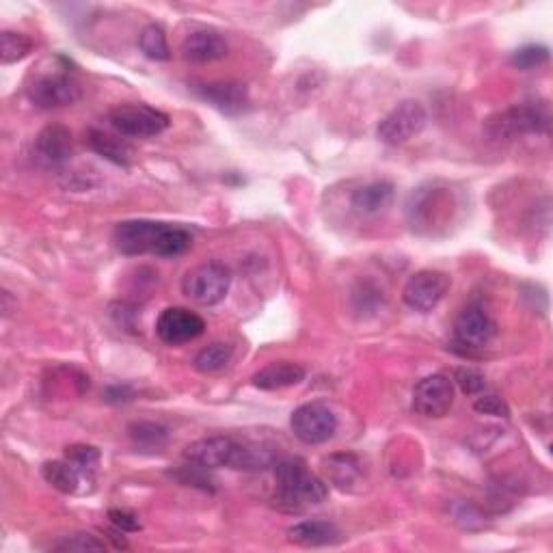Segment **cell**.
Instances as JSON below:
<instances>
[{"label": "cell", "instance_id": "cell-32", "mask_svg": "<svg viewBox=\"0 0 553 553\" xmlns=\"http://www.w3.org/2000/svg\"><path fill=\"white\" fill-rule=\"evenodd\" d=\"M474 409L476 413L480 415H491V417H504V420H508L510 417V409L508 404L495 396V394H480L474 402Z\"/></svg>", "mask_w": 553, "mask_h": 553}, {"label": "cell", "instance_id": "cell-31", "mask_svg": "<svg viewBox=\"0 0 553 553\" xmlns=\"http://www.w3.org/2000/svg\"><path fill=\"white\" fill-rule=\"evenodd\" d=\"M454 383L461 387L465 396H478L487 387V381H484V374L474 370V368H458L454 372Z\"/></svg>", "mask_w": 553, "mask_h": 553}, {"label": "cell", "instance_id": "cell-3", "mask_svg": "<svg viewBox=\"0 0 553 553\" xmlns=\"http://www.w3.org/2000/svg\"><path fill=\"white\" fill-rule=\"evenodd\" d=\"M229 286H232V273L221 262L199 264L182 279V292L186 299L204 307L221 303L229 292Z\"/></svg>", "mask_w": 553, "mask_h": 553}, {"label": "cell", "instance_id": "cell-22", "mask_svg": "<svg viewBox=\"0 0 553 553\" xmlns=\"http://www.w3.org/2000/svg\"><path fill=\"white\" fill-rule=\"evenodd\" d=\"M87 143L98 156L111 160V163H115L119 167H128L132 163L130 145H126L121 139L113 137V134H109V132L91 128L87 132Z\"/></svg>", "mask_w": 553, "mask_h": 553}, {"label": "cell", "instance_id": "cell-27", "mask_svg": "<svg viewBox=\"0 0 553 553\" xmlns=\"http://www.w3.org/2000/svg\"><path fill=\"white\" fill-rule=\"evenodd\" d=\"M33 48H35V44L29 35L13 33V31L0 33V61H3L5 65L26 59L33 52Z\"/></svg>", "mask_w": 553, "mask_h": 553}, {"label": "cell", "instance_id": "cell-28", "mask_svg": "<svg viewBox=\"0 0 553 553\" xmlns=\"http://www.w3.org/2000/svg\"><path fill=\"white\" fill-rule=\"evenodd\" d=\"M549 61V48L543 44H528L523 48H517L510 55V65L517 67V70H536Z\"/></svg>", "mask_w": 553, "mask_h": 553}, {"label": "cell", "instance_id": "cell-19", "mask_svg": "<svg viewBox=\"0 0 553 553\" xmlns=\"http://www.w3.org/2000/svg\"><path fill=\"white\" fill-rule=\"evenodd\" d=\"M288 538L301 547H327L342 541V532L335 523L325 519H307L292 525Z\"/></svg>", "mask_w": 553, "mask_h": 553}, {"label": "cell", "instance_id": "cell-21", "mask_svg": "<svg viewBox=\"0 0 553 553\" xmlns=\"http://www.w3.org/2000/svg\"><path fill=\"white\" fill-rule=\"evenodd\" d=\"M42 476L50 484L52 489H57L59 493L65 495H74L80 493L83 489L85 478L80 476V471L70 463V461H48L42 465Z\"/></svg>", "mask_w": 553, "mask_h": 553}, {"label": "cell", "instance_id": "cell-17", "mask_svg": "<svg viewBox=\"0 0 553 553\" xmlns=\"http://www.w3.org/2000/svg\"><path fill=\"white\" fill-rule=\"evenodd\" d=\"M182 55L191 63H214L229 55V44L217 31H195L184 39Z\"/></svg>", "mask_w": 553, "mask_h": 553}, {"label": "cell", "instance_id": "cell-10", "mask_svg": "<svg viewBox=\"0 0 553 553\" xmlns=\"http://www.w3.org/2000/svg\"><path fill=\"white\" fill-rule=\"evenodd\" d=\"M450 191L448 188L422 186L409 197L407 219L417 232H433L445 214H450Z\"/></svg>", "mask_w": 553, "mask_h": 553}, {"label": "cell", "instance_id": "cell-29", "mask_svg": "<svg viewBox=\"0 0 553 553\" xmlns=\"http://www.w3.org/2000/svg\"><path fill=\"white\" fill-rule=\"evenodd\" d=\"M130 437L143 448H160L167 441V428L154 422H137L130 426Z\"/></svg>", "mask_w": 553, "mask_h": 553}, {"label": "cell", "instance_id": "cell-9", "mask_svg": "<svg viewBox=\"0 0 553 553\" xmlns=\"http://www.w3.org/2000/svg\"><path fill=\"white\" fill-rule=\"evenodd\" d=\"M452 288V279L448 273L433 271V268H426V271H417L409 277L407 286L402 290V301L407 303L415 312L428 314L445 299V294Z\"/></svg>", "mask_w": 553, "mask_h": 553}, {"label": "cell", "instance_id": "cell-23", "mask_svg": "<svg viewBox=\"0 0 553 553\" xmlns=\"http://www.w3.org/2000/svg\"><path fill=\"white\" fill-rule=\"evenodd\" d=\"M65 461H70L80 471V476L85 478L87 484H93L102 463V454L98 448H93V445L74 443L65 448Z\"/></svg>", "mask_w": 553, "mask_h": 553}, {"label": "cell", "instance_id": "cell-8", "mask_svg": "<svg viewBox=\"0 0 553 553\" xmlns=\"http://www.w3.org/2000/svg\"><path fill=\"white\" fill-rule=\"evenodd\" d=\"M83 98V87L70 72H55L39 76L29 87V100L44 111L65 109Z\"/></svg>", "mask_w": 553, "mask_h": 553}, {"label": "cell", "instance_id": "cell-14", "mask_svg": "<svg viewBox=\"0 0 553 553\" xmlns=\"http://www.w3.org/2000/svg\"><path fill=\"white\" fill-rule=\"evenodd\" d=\"M191 91L197 98L212 104L225 115H238L249 106V91L234 80H214V83H191Z\"/></svg>", "mask_w": 553, "mask_h": 553}, {"label": "cell", "instance_id": "cell-26", "mask_svg": "<svg viewBox=\"0 0 553 553\" xmlns=\"http://www.w3.org/2000/svg\"><path fill=\"white\" fill-rule=\"evenodd\" d=\"M139 48L147 59L152 61H169L171 59V48L167 42V35L163 31V26L150 24L145 26L139 35Z\"/></svg>", "mask_w": 553, "mask_h": 553}, {"label": "cell", "instance_id": "cell-33", "mask_svg": "<svg viewBox=\"0 0 553 553\" xmlns=\"http://www.w3.org/2000/svg\"><path fill=\"white\" fill-rule=\"evenodd\" d=\"M109 521L115 525L117 530H121L124 534L141 532V528H143L139 517L134 515V512L126 510V508H111L109 510Z\"/></svg>", "mask_w": 553, "mask_h": 553}, {"label": "cell", "instance_id": "cell-5", "mask_svg": "<svg viewBox=\"0 0 553 553\" xmlns=\"http://www.w3.org/2000/svg\"><path fill=\"white\" fill-rule=\"evenodd\" d=\"M549 109L541 102H523L489 119L493 137L517 139L525 134H545L549 130Z\"/></svg>", "mask_w": 553, "mask_h": 553}, {"label": "cell", "instance_id": "cell-16", "mask_svg": "<svg viewBox=\"0 0 553 553\" xmlns=\"http://www.w3.org/2000/svg\"><path fill=\"white\" fill-rule=\"evenodd\" d=\"M74 139L72 132L61 124H50L37 134L33 156L44 167H61L72 158Z\"/></svg>", "mask_w": 553, "mask_h": 553}, {"label": "cell", "instance_id": "cell-11", "mask_svg": "<svg viewBox=\"0 0 553 553\" xmlns=\"http://www.w3.org/2000/svg\"><path fill=\"white\" fill-rule=\"evenodd\" d=\"M454 396V381L445 374H430L413 389V409L430 420H439L454 407Z\"/></svg>", "mask_w": 553, "mask_h": 553}, {"label": "cell", "instance_id": "cell-24", "mask_svg": "<svg viewBox=\"0 0 553 553\" xmlns=\"http://www.w3.org/2000/svg\"><path fill=\"white\" fill-rule=\"evenodd\" d=\"M232 355H234L232 346L225 344V342H214V344L199 350V353L193 359V366H195L197 372L214 374V372H221L223 368L229 366Z\"/></svg>", "mask_w": 553, "mask_h": 553}, {"label": "cell", "instance_id": "cell-1", "mask_svg": "<svg viewBox=\"0 0 553 553\" xmlns=\"http://www.w3.org/2000/svg\"><path fill=\"white\" fill-rule=\"evenodd\" d=\"M113 242L124 255L175 258L193 247V236L184 227L156 221H124L115 227Z\"/></svg>", "mask_w": 553, "mask_h": 553}, {"label": "cell", "instance_id": "cell-2", "mask_svg": "<svg viewBox=\"0 0 553 553\" xmlns=\"http://www.w3.org/2000/svg\"><path fill=\"white\" fill-rule=\"evenodd\" d=\"M275 480V499L288 508L322 504L329 497L327 482L314 476L312 471L305 467L301 458H286V461H279L275 465Z\"/></svg>", "mask_w": 553, "mask_h": 553}, {"label": "cell", "instance_id": "cell-30", "mask_svg": "<svg viewBox=\"0 0 553 553\" xmlns=\"http://www.w3.org/2000/svg\"><path fill=\"white\" fill-rule=\"evenodd\" d=\"M57 551H106V543L100 541L93 534L87 532H78L72 536H63L61 541L55 545Z\"/></svg>", "mask_w": 553, "mask_h": 553}, {"label": "cell", "instance_id": "cell-15", "mask_svg": "<svg viewBox=\"0 0 553 553\" xmlns=\"http://www.w3.org/2000/svg\"><path fill=\"white\" fill-rule=\"evenodd\" d=\"M497 335V322L478 305L465 307L454 322L456 342L465 348H484Z\"/></svg>", "mask_w": 553, "mask_h": 553}, {"label": "cell", "instance_id": "cell-6", "mask_svg": "<svg viewBox=\"0 0 553 553\" xmlns=\"http://www.w3.org/2000/svg\"><path fill=\"white\" fill-rule=\"evenodd\" d=\"M428 124V113L420 100H402L394 111H391L376 130V137L381 143L398 147L420 137Z\"/></svg>", "mask_w": 553, "mask_h": 553}, {"label": "cell", "instance_id": "cell-7", "mask_svg": "<svg viewBox=\"0 0 553 553\" xmlns=\"http://www.w3.org/2000/svg\"><path fill=\"white\" fill-rule=\"evenodd\" d=\"M294 437L307 445L327 443L337 430V417L325 402L301 404L290 417Z\"/></svg>", "mask_w": 553, "mask_h": 553}, {"label": "cell", "instance_id": "cell-34", "mask_svg": "<svg viewBox=\"0 0 553 553\" xmlns=\"http://www.w3.org/2000/svg\"><path fill=\"white\" fill-rule=\"evenodd\" d=\"M104 396H106V402L119 404V402H130L134 394L128 385H111L109 389H106Z\"/></svg>", "mask_w": 553, "mask_h": 553}, {"label": "cell", "instance_id": "cell-12", "mask_svg": "<svg viewBox=\"0 0 553 553\" xmlns=\"http://www.w3.org/2000/svg\"><path fill=\"white\" fill-rule=\"evenodd\" d=\"M206 320L186 307H167L156 320L158 340L167 346H182L204 335Z\"/></svg>", "mask_w": 553, "mask_h": 553}, {"label": "cell", "instance_id": "cell-25", "mask_svg": "<svg viewBox=\"0 0 553 553\" xmlns=\"http://www.w3.org/2000/svg\"><path fill=\"white\" fill-rule=\"evenodd\" d=\"M327 471L331 474V480L340 489H346L348 484L359 480L363 474V465L357 456L353 454H335L327 461Z\"/></svg>", "mask_w": 553, "mask_h": 553}, {"label": "cell", "instance_id": "cell-20", "mask_svg": "<svg viewBox=\"0 0 553 553\" xmlns=\"http://www.w3.org/2000/svg\"><path fill=\"white\" fill-rule=\"evenodd\" d=\"M394 195L396 188L391 182H372L368 186L359 188L353 195V208L361 214H368V217H374V214L385 212L391 204H394Z\"/></svg>", "mask_w": 553, "mask_h": 553}, {"label": "cell", "instance_id": "cell-4", "mask_svg": "<svg viewBox=\"0 0 553 553\" xmlns=\"http://www.w3.org/2000/svg\"><path fill=\"white\" fill-rule=\"evenodd\" d=\"M109 124L121 137L152 139L163 134L171 119L167 113L147 104H119L109 113Z\"/></svg>", "mask_w": 553, "mask_h": 553}, {"label": "cell", "instance_id": "cell-18", "mask_svg": "<svg viewBox=\"0 0 553 553\" xmlns=\"http://www.w3.org/2000/svg\"><path fill=\"white\" fill-rule=\"evenodd\" d=\"M305 376L307 372L301 363L275 361L255 372L251 381H253V387H258L262 391H277V389H286L303 383Z\"/></svg>", "mask_w": 553, "mask_h": 553}, {"label": "cell", "instance_id": "cell-13", "mask_svg": "<svg viewBox=\"0 0 553 553\" xmlns=\"http://www.w3.org/2000/svg\"><path fill=\"white\" fill-rule=\"evenodd\" d=\"M238 441L232 437H206L188 445L184 450V461L204 469L229 467L234 469L238 456Z\"/></svg>", "mask_w": 553, "mask_h": 553}]
</instances>
